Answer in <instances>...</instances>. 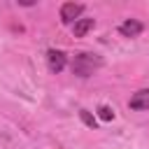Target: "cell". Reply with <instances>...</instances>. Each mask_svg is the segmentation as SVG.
Wrapping results in <instances>:
<instances>
[{"label": "cell", "mask_w": 149, "mask_h": 149, "mask_svg": "<svg viewBox=\"0 0 149 149\" xmlns=\"http://www.w3.org/2000/svg\"><path fill=\"white\" fill-rule=\"evenodd\" d=\"M100 65H102V58H100L98 54H86V51H81V54H77V56L72 58V72H74L77 77H91Z\"/></svg>", "instance_id": "obj_1"}, {"label": "cell", "mask_w": 149, "mask_h": 149, "mask_svg": "<svg viewBox=\"0 0 149 149\" xmlns=\"http://www.w3.org/2000/svg\"><path fill=\"white\" fill-rule=\"evenodd\" d=\"M84 14V5L81 2H63L61 5V21L65 26H74Z\"/></svg>", "instance_id": "obj_2"}, {"label": "cell", "mask_w": 149, "mask_h": 149, "mask_svg": "<svg viewBox=\"0 0 149 149\" xmlns=\"http://www.w3.org/2000/svg\"><path fill=\"white\" fill-rule=\"evenodd\" d=\"M47 63H49V70L58 74V72L65 68L68 56H65L63 51H58V49H49V51H47Z\"/></svg>", "instance_id": "obj_3"}, {"label": "cell", "mask_w": 149, "mask_h": 149, "mask_svg": "<svg viewBox=\"0 0 149 149\" xmlns=\"http://www.w3.org/2000/svg\"><path fill=\"white\" fill-rule=\"evenodd\" d=\"M128 107H130V109H137V112L149 109V88L135 91V93L130 95V100H128Z\"/></svg>", "instance_id": "obj_4"}, {"label": "cell", "mask_w": 149, "mask_h": 149, "mask_svg": "<svg viewBox=\"0 0 149 149\" xmlns=\"http://www.w3.org/2000/svg\"><path fill=\"white\" fill-rule=\"evenodd\" d=\"M142 30H144V26H142L140 21H135V19H126V21L119 26V33H121L123 37H137Z\"/></svg>", "instance_id": "obj_5"}, {"label": "cell", "mask_w": 149, "mask_h": 149, "mask_svg": "<svg viewBox=\"0 0 149 149\" xmlns=\"http://www.w3.org/2000/svg\"><path fill=\"white\" fill-rule=\"evenodd\" d=\"M93 26H95V21L93 19H88V16H81L74 26H72V33H74V37H84L88 30H93Z\"/></svg>", "instance_id": "obj_6"}, {"label": "cell", "mask_w": 149, "mask_h": 149, "mask_svg": "<svg viewBox=\"0 0 149 149\" xmlns=\"http://www.w3.org/2000/svg\"><path fill=\"white\" fill-rule=\"evenodd\" d=\"M79 116H81V121H84V123H86L88 128H93V130L98 128V121H95V116H93L91 112H86V109H81V112H79Z\"/></svg>", "instance_id": "obj_7"}, {"label": "cell", "mask_w": 149, "mask_h": 149, "mask_svg": "<svg viewBox=\"0 0 149 149\" xmlns=\"http://www.w3.org/2000/svg\"><path fill=\"white\" fill-rule=\"evenodd\" d=\"M98 116H100L102 121H112V119H114V109L107 107V105H100V107H98Z\"/></svg>", "instance_id": "obj_8"}]
</instances>
